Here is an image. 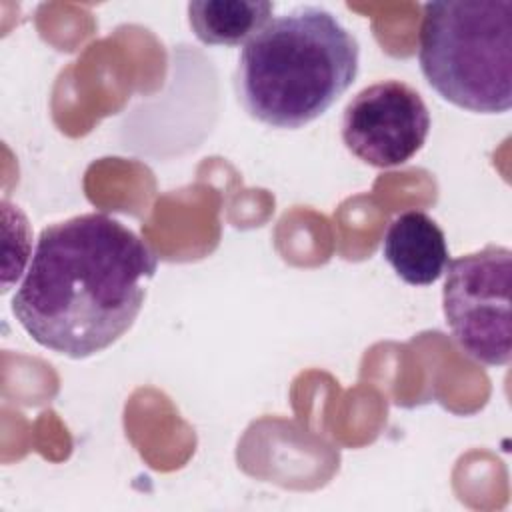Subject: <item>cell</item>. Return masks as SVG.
<instances>
[{"mask_svg":"<svg viewBox=\"0 0 512 512\" xmlns=\"http://www.w3.org/2000/svg\"><path fill=\"white\" fill-rule=\"evenodd\" d=\"M382 256L412 286L434 284L450 262L442 228L420 210H406L388 224L382 240Z\"/></svg>","mask_w":512,"mask_h":512,"instance_id":"8992f818","label":"cell"},{"mask_svg":"<svg viewBox=\"0 0 512 512\" xmlns=\"http://www.w3.org/2000/svg\"><path fill=\"white\" fill-rule=\"evenodd\" d=\"M418 62L448 102L478 114L512 106V0H440L422 8Z\"/></svg>","mask_w":512,"mask_h":512,"instance_id":"3957f363","label":"cell"},{"mask_svg":"<svg viewBox=\"0 0 512 512\" xmlns=\"http://www.w3.org/2000/svg\"><path fill=\"white\" fill-rule=\"evenodd\" d=\"M444 272L442 308L456 344L480 364L506 366L512 352V252L488 244L450 260Z\"/></svg>","mask_w":512,"mask_h":512,"instance_id":"277c9868","label":"cell"},{"mask_svg":"<svg viewBox=\"0 0 512 512\" xmlns=\"http://www.w3.org/2000/svg\"><path fill=\"white\" fill-rule=\"evenodd\" d=\"M156 270L152 248L120 220L72 216L40 232L12 312L34 342L82 360L132 328Z\"/></svg>","mask_w":512,"mask_h":512,"instance_id":"6da1fadb","label":"cell"},{"mask_svg":"<svg viewBox=\"0 0 512 512\" xmlns=\"http://www.w3.org/2000/svg\"><path fill=\"white\" fill-rule=\"evenodd\" d=\"M430 112L422 96L400 80L362 88L344 108L342 140L362 162L392 168L412 160L430 132Z\"/></svg>","mask_w":512,"mask_h":512,"instance_id":"5b68a950","label":"cell"},{"mask_svg":"<svg viewBox=\"0 0 512 512\" xmlns=\"http://www.w3.org/2000/svg\"><path fill=\"white\" fill-rule=\"evenodd\" d=\"M356 36L326 8L298 6L242 48L234 86L242 108L272 128H302L356 80Z\"/></svg>","mask_w":512,"mask_h":512,"instance_id":"7a4b0ae2","label":"cell"},{"mask_svg":"<svg viewBox=\"0 0 512 512\" xmlns=\"http://www.w3.org/2000/svg\"><path fill=\"white\" fill-rule=\"evenodd\" d=\"M274 12L268 0H194L188 22L196 38L212 46H240L258 34Z\"/></svg>","mask_w":512,"mask_h":512,"instance_id":"52a82bcc","label":"cell"}]
</instances>
